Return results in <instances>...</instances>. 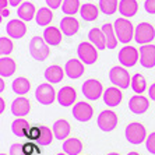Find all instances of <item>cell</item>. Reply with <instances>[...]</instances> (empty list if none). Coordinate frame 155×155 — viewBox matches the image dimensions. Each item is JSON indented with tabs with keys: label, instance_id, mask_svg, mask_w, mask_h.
I'll use <instances>...</instances> for the list:
<instances>
[{
	"label": "cell",
	"instance_id": "obj_1",
	"mask_svg": "<svg viewBox=\"0 0 155 155\" xmlns=\"http://www.w3.org/2000/svg\"><path fill=\"white\" fill-rule=\"evenodd\" d=\"M29 53L35 60L43 61L49 58V45L46 43V41L42 39L41 36H34L32 39L29 41Z\"/></svg>",
	"mask_w": 155,
	"mask_h": 155
},
{
	"label": "cell",
	"instance_id": "obj_2",
	"mask_svg": "<svg viewBox=\"0 0 155 155\" xmlns=\"http://www.w3.org/2000/svg\"><path fill=\"white\" fill-rule=\"evenodd\" d=\"M115 27V32H116V36L119 42L122 43H129L131 41V38L134 36V28H133V24L124 18H117L113 24Z\"/></svg>",
	"mask_w": 155,
	"mask_h": 155
},
{
	"label": "cell",
	"instance_id": "obj_3",
	"mask_svg": "<svg viewBox=\"0 0 155 155\" xmlns=\"http://www.w3.org/2000/svg\"><path fill=\"white\" fill-rule=\"evenodd\" d=\"M126 140L131 144H141L143 141L147 140V131H145V127L140 123H131L126 127Z\"/></svg>",
	"mask_w": 155,
	"mask_h": 155
},
{
	"label": "cell",
	"instance_id": "obj_4",
	"mask_svg": "<svg viewBox=\"0 0 155 155\" xmlns=\"http://www.w3.org/2000/svg\"><path fill=\"white\" fill-rule=\"evenodd\" d=\"M109 80L110 83L113 84L117 88H122V90H126L130 85V74L126 69L123 67H112L110 71H109Z\"/></svg>",
	"mask_w": 155,
	"mask_h": 155
},
{
	"label": "cell",
	"instance_id": "obj_5",
	"mask_svg": "<svg viewBox=\"0 0 155 155\" xmlns=\"http://www.w3.org/2000/svg\"><path fill=\"white\" fill-rule=\"evenodd\" d=\"M77 54H78L80 60L83 61L84 64H94L98 59V52L97 48L92 43L88 42H81L77 48Z\"/></svg>",
	"mask_w": 155,
	"mask_h": 155
},
{
	"label": "cell",
	"instance_id": "obj_6",
	"mask_svg": "<svg viewBox=\"0 0 155 155\" xmlns=\"http://www.w3.org/2000/svg\"><path fill=\"white\" fill-rule=\"evenodd\" d=\"M155 38V29L151 24L148 22H141L138 24L136 31H134V39L140 45H147Z\"/></svg>",
	"mask_w": 155,
	"mask_h": 155
},
{
	"label": "cell",
	"instance_id": "obj_7",
	"mask_svg": "<svg viewBox=\"0 0 155 155\" xmlns=\"http://www.w3.org/2000/svg\"><path fill=\"white\" fill-rule=\"evenodd\" d=\"M83 94L90 101H97L104 95L102 84L98 80H87L83 84Z\"/></svg>",
	"mask_w": 155,
	"mask_h": 155
},
{
	"label": "cell",
	"instance_id": "obj_8",
	"mask_svg": "<svg viewBox=\"0 0 155 155\" xmlns=\"http://www.w3.org/2000/svg\"><path fill=\"white\" fill-rule=\"evenodd\" d=\"M117 59H119L122 66L131 67V66H134L137 63V60H140V52H137V49L133 46H124L120 49Z\"/></svg>",
	"mask_w": 155,
	"mask_h": 155
},
{
	"label": "cell",
	"instance_id": "obj_9",
	"mask_svg": "<svg viewBox=\"0 0 155 155\" xmlns=\"http://www.w3.org/2000/svg\"><path fill=\"white\" fill-rule=\"evenodd\" d=\"M35 98L36 101L42 105H51L53 104L54 98H56V92H54L53 87L51 85V83L48 84H41L35 91Z\"/></svg>",
	"mask_w": 155,
	"mask_h": 155
},
{
	"label": "cell",
	"instance_id": "obj_10",
	"mask_svg": "<svg viewBox=\"0 0 155 155\" xmlns=\"http://www.w3.org/2000/svg\"><path fill=\"white\" fill-rule=\"evenodd\" d=\"M117 126V116L112 110H104L98 116V127L102 131H112Z\"/></svg>",
	"mask_w": 155,
	"mask_h": 155
},
{
	"label": "cell",
	"instance_id": "obj_11",
	"mask_svg": "<svg viewBox=\"0 0 155 155\" xmlns=\"http://www.w3.org/2000/svg\"><path fill=\"white\" fill-rule=\"evenodd\" d=\"M140 63L145 69L155 67V45L147 43L140 48Z\"/></svg>",
	"mask_w": 155,
	"mask_h": 155
},
{
	"label": "cell",
	"instance_id": "obj_12",
	"mask_svg": "<svg viewBox=\"0 0 155 155\" xmlns=\"http://www.w3.org/2000/svg\"><path fill=\"white\" fill-rule=\"evenodd\" d=\"M92 106L87 102H77L73 108V116L74 119L78 120V122H88L92 117Z\"/></svg>",
	"mask_w": 155,
	"mask_h": 155
},
{
	"label": "cell",
	"instance_id": "obj_13",
	"mask_svg": "<svg viewBox=\"0 0 155 155\" xmlns=\"http://www.w3.org/2000/svg\"><path fill=\"white\" fill-rule=\"evenodd\" d=\"M64 71L66 76L71 80H77L84 74V64L83 61L78 60V59H70L67 60L64 66Z\"/></svg>",
	"mask_w": 155,
	"mask_h": 155
},
{
	"label": "cell",
	"instance_id": "obj_14",
	"mask_svg": "<svg viewBox=\"0 0 155 155\" xmlns=\"http://www.w3.org/2000/svg\"><path fill=\"white\" fill-rule=\"evenodd\" d=\"M6 31H7V35L10 38H14V39H20L25 35L27 32V27L24 24L21 18H17V20H11L10 22L6 27Z\"/></svg>",
	"mask_w": 155,
	"mask_h": 155
},
{
	"label": "cell",
	"instance_id": "obj_15",
	"mask_svg": "<svg viewBox=\"0 0 155 155\" xmlns=\"http://www.w3.org/2000/svg\"><path fill=\"white\" fill-rule=\"evenodd\" d=\"M31 110V104L27 98L24 97H18L15 98L13 104H11V113L17 117H24L27 116Z\"/></svg>",
	"mask_w": 155,
	"mask_h": 155
},
{
	"label": "cell",
	"instance_id": "obj_16",
	"mask_svg": "<svg viewBox=\"0 0 155 155\" xmlns=\"http://www.w3.org/2000/svg\"><path fill=\"white\" fill-rule=\"evenodd\" d=\"M148 106H150L148 99L145 97H143V95H140V94L131 97V98H130V101H129L130 110H131L133 113H136V115L145 113V112H147V109H148Z\"/></svg>",
	"mask_w": 155,
	"mask_h": 155
},
{
	"label": "cell",
	"instance_id": "obj_17",
	"mask_svg": "<svg viewBox=\"0 0 155 155\" xmlns=\"http://www.w3.org/2000/svg\"><path fill=\"white\" fill-rule=\"evenodd\" d=\"M123 94L117 87H109L108 90L104 91V102L110 108H115L122 102Z\"/></svg>",
	"mask_w": 155,
	"mask_h": 155
},
{
	"label": "cell",
	"instance_id": "obj_18",
	"mask_svg": "<svg viewBox=\"0 0 155 155\" xmlns=\"http://www.w3.org/2000/svg\"><path fill=\"white\" fill-rule=\"evenodd\" d=\"M77 92L73 87H63L58 92V102L61 106H71L76 102Z\"/></svg>",
	"mask_w": 155,
	"mask_h": 155
},
{
	"label": "cell",
	"instance_id": "obj_19",
	"mask_svg": "<svg viewBox=\"0 0 155 155\" xmlns=\"http://www.w3.org/2000/svg\"><path fill=\"white\" fill-rule=\"evenodd\" d=\"M60 29L64 35L73 36V35H76V34L78 32L80 24H78V21H77L76 18H73L71 15H69V17H64L60 21Z\"/></svg>",
	"mask_w": 155,
	"mask_h": 155
},
{
	"label": "cell",
	"instance_id": "obj_20",
	"mask_svg": "<svg viewBox=\"0 0 155 155\" xmlns=\"http://www.w3.org/2000/svg\"><path fill=\"white\" fill-rule=\"evenodd\" d=\"M88 39H90V42L97 48L98 51L106 49V38H105V34L102 29L92 28L90 31V34H88Z\"/></svg>",
	"mask_w": 155,
	"mask_h": 155
},
{
	"label": "cell",
	"instance_id": "obj_21",
	"mask_svg": "<svg viewBox=\"0 0 155 155\" xmlns=\"http://www.w3.org/2000/svg\"><path fill=\"white\" fill-rule=\"evenodd\" d=\"M61 29L56 28V27H48L43 31V39L46 41L49 46H58L61 42Z\"/></svg>",
	"mask_w": 155,
	"mask_h": 155
},
{
	"label": "cell",
	"instance_id": "obj_22",
	"mask_svg": "<svg viewBox=\"0 0 155 155\" xmlns=\"http://www.w3.org/2000/svg\"><path fill=\"white\" fill-rule=\"evenodd\" d=\"M53 134L58 140H64L69 137L70 134V124L67 120L64 119H59L54 122L53 124Z\"/></svg>",
	"mask_w": 155,
	"mask_h": 155
},
{
	"label": "cell",
	"instance_id": "obj_23",
	"mask_svg": "<svg viewBox=\"0 0 155 155\" xmlns=\"http://www.w3.org/2000/svg\"><path fill=\"white\" fill-rule=\"evenodd\" d=\"M137 10H138V4L136 0H120L119 11L123 17L126 18L133 17V15H136Z\"/></svg>",
	"mask_w": 155,
	"mask_h": 155
},
{
	"label": "cell",
	"instance_id": "obj_24",
	"mask_svg": "<svg viewBox=\"0 0 155 155\" xmlns=\"http://www.w3.org/2000/svg\"><path fill=\"white\" fill-rule=\"evenodd\" d=\"M64 73L66 71H63V69L59 67V66H49V67L46 69V71H45V78H46L48 83L58 84L63 80Z\"/></svg>",
	"mask_w": 155,
	"mask_h": 155
},
{
	"label": "cell",
	"instance_id": "obj_25",
	"mask_svg": "<svg viewBox=\"0 0 155 155\" xmlns=\"http://www.w3.org/2000/svg\"><path fill=\"white\" fill-rule=\"evenodd\" d=\"M29 124L25 119L22 117H17L14 122L11 123V131L17 136V137H27L29 131Z\"/></svg>",
	"mask_w": 155,
	"mask_h": 155
},
{
	"label": "cell",
	"instance_id": "obj_26",
	"mask_svg": "<svg viewBox=\"0 0 155 155\" xmlns=\"http://www.w3.org/2000/svg\"><path fill=\"white\" fill-rule=\"evenodd\" d=\"M17 14H18V18H21L22 21H31L36 15L35 6L32 3H29V2H25V3H22L18 7Z\"/></svg>",
	"mask_w": 155,
	"mask_h": 155
},
{
	"label": "cell",
	"instance_id": "obj_27",
	"mask_svg": "<svg viewBox=\"0 0 155 155\" xmlns=\"http://www.w3.org/2000/svg\"><path fill=\"white\" fill-rule=\"evenodd\" d=\"M101 29L104 31L105 38H106V48L108 49H115L117 46V42H119L115 32V27L112 24H104V27Z\"/></svg>",
	"mask_w": 155,
	"mask_h": 155
},
{
	"label": "cell",
	"instance_id": "obj_28",
	"mask_svg": "<svg viewBox=\"0 0 155 155\" xmlns=\"http://www.w3.org/2000/svg\"><path fill=\"white\" fill-rule=\"evenodd\" d=\"M11 88H13V91H14L18 97H22V95H25L31 90V83H29L25 77H18V78H15L13 81Z\"/></svg>",
	"mask_w": 155,
	"mask_h": 155
},
{
	"label": "cell",
	"instance_id": "obj_29",
	"mask_svg": "<svg viewBox=\"0 0 155 155\" xmlns=\"http://www.w3.org/2000/svg\"><path fill=\"white\" fill-rule=\"evenodd\" d=\"M52 18H53V13H52V8L49 7H42L39 10L36 11V15H35V20H36V24L41 27H46L48 24H51Z\"/></svg>",
	"mask_w": 155,
	"mask_h": 155
},
{
	"label": "cell",
	"instance_id": "obj_30",
	"mask_svg": "<svg viewBox=\"0 0 155 155\" xmlns=\"http://www.w3.org/2000/svg\"><path fill=\"white\" fill-rule=\"evenodd\" d=\"M83 150V144L78 138H69L63 144V151L67 155H78Z\"/></svg>",
	"mask_w": 155,
	"mask_h": 155
},
{
	"label": "cell",
	"instance_id": "obj_31",
	"mask_svg": "<svg viewBox=\"0 0 155 155\" xmlns=\"http://www.w3.org/2000/svg\"><path fill=\"white\" fill-rule=\"evenodd\" d=\"M80 14H81L83 20H85V21H94V20L98 18V7L95 4H91V3L83 4L81 8H80Z\"/></svg>",
	"mask_w": 155,
	"mask_h": 155
},
{
	"label": "cell",
	"instance_id": "obj_32",
	"mask_svg": "<svg viewBox=\"0 0 155 155\" xmlns=\"http://www.w3.org/2000/svg\"><path fill=\"white\" fill-rule=\"evenodd\" d=\"M15 71V61L10 58H2L0 59V76L2 77H10Z\"/></svg>",
	"mask_w": 155,
	"mask_h": 155
},
{
	"label": "cell",
	"instance_id": "obj_33",
	"mask_svg": "<svg viewBox=\"0 0 155 155\" xmlns=\"http://www.w3.org/2000/svg\"><path fill=\"white\" fill-rule=\"evenodd\" d=\"M117 8H119L117 0H101V2H99V10H101L102 13H105L106 15L115 14Z\"/></svg>",
	"mask_w": 155,
	"mask_h": 155
},
{
	"label": "cell",
	"instance_id": "obj_34",
	"mask_svg": "<svg viewBox=\"0 0 155 155\" xmlns=\"http://www.w3.org/2000/svg\"><path fill=\"white\" fill-rule=\"evenodd\" d=\"M131 88H133V91L136 92V94H143L145 91V88H147V81H145V78L141 74H134L133 77H131Z\"/></svg>",
	"mask_w": 155,
	"mask_h": 155
},
{
	"label": "cell",
	"instance_id": "obj_35",
	"mask_svg": "<svg viewBox=\"0 0 155 155\" xmlns=\"http://www.w3.org/2000/svg\"><path fill=\"white\" fill-rule=\"evenodd\" d=\"M80 2L78 0H63L61 4V10L67 15H74L76 13L80 11Z\"/></svg>",
	"mask_w": 155,
	"mask_h": 155
},
{
	"label": "cell",
	"instance_id": "obj_36",
	"mask_svg": "<svg viewBox=\"0 0 155 155\" xmlns=\"http://www.w3.org/2000/svg\"><path fill=\"white\" fill-rule=\"evenodd\" d=\"M54 134L52 133V130L49 129V127L46 126H42L41 127V136L39 138H38V145H41V147H43V145H49L52 143V138H53Z\"/></svg>",
	"mask_w": 155,
	"mask_h": 155
},
{
	"label": "cell",
	"instance_id": "obj_37",
	"mask_svg": "<svg viewBox=\"0 0 155 155\" xmlns=\"http://www.w3.org/2000/svg\"><path fill=\"white\" fill-rule=\"evenodd\" d=\"M13 52V42L8 38H0V53L3 56H8Z\"/></svg>",
	"mask_w": 155,
	"mask_h": 155
},
{
	"label": "cell",
	"instance_id": "obj_38",
	"mask_svg": "<svg viewBox=\"0 0 155 155\" xmlns=\"http://www.w3.org/2000/svg\"><path fill=\"white\" fill-rule=\"evenodd\" d=\"M145 147H147L148 152L155 155V133H151L145 140Z\"/></svg>",
	"mask_w": 155,
	"mask_h": 155
},
{
	"label": "cell",
	"instance_id": "obj_39",
	"mask_svg": "<svg viewBox=\"0 0 155 155\" xmlns=\"http://www.w3.org/2000/svg\"><path fill=\"white\" fill-rule=\"evenodd\" d=\"M10 155H25V152H24V144L14 143L10 147Z\"/></svg>",
	"mask_w": 155,
	"mask_h": 155
},
{
	"label": "cell",
	"instance_id": "obj_40",
	"mask_svg": "<svg viewBox=\"0 0 155 155\" xmlns=\"http://www.w3.org/2000/svg\"><path fill=\"white\" fill-rule=\"evenodd\" d=\"M39 136H41V127L39 126H34V127H31V129H29L27 138H29V140H34V141H38Z\"/></svg>",
	"mask_w": 155,
	"mask_h": 155
},
{
	"label": "cell",
	"instance_id": "obj_41",
	"mask_svg": "<svg viewBox=\"0 0 155 155\" xmlns=\"http://www.w3.org/2000/svg\"><path fill=\"white\" fill-rule=\"evenodd\" d=\"M144 8L148 14H155V0H145Z\"/></svg>",
	"mask_w": 155,
	"mask_h": 155
},
{
	"label": "cell",
	"instance_id": "obj_42",
	"mask_svg": "<svg viewBox=\"0 0 155 155\" xmlns=\"http://www.w3.org/2000/svg\"><path fill=\"white\" fill-rule=\"evenodd\" d=\"M48 4V7L52 8V10H56L63 4V0H45Z\"/></svg>",
	"mask_w": 155,
	"mask_h": 155
},
{
	"label": "cell",
	"instance_id": "obj_43",
	"mask_svg": "<svg viewBox=\"0 0 155 155\" xmlns=\"http://www.w3.org/2000/svg\"><path fill=\"white\" fill-rule=\"evenodd\" d=\"M36 150V145L31 144V143H28V144H24V152H25V155H31L34 151Z\"/></svg>",
	"mask_w": 155,
	"mask_h": 155
},
{
	"label": "cell",
	"instance_id": "obj_44",
	"mask_svg": "<svg viewBox=\"0 0 155 155\" xmlns=\"http://www.w3.org/2000/svg\"><path fill=\"white\" fill-rule=\"evenodd\" d=\"M148 95H150V98H151L152 101H155V83L150 87V90H148Z\"/></svg>",
	"mask_w": 155,
	"mask_h": 155
},
{
	"label": "cell",
	"instance_id": "obj_45",
	"mask_svg": "<svg viewBox=\"0 0 155 155\" xmlns=\"http://www.w3.org/2000/svg\"><path fill=\"white\" fill-rule=\"evenodd\" d=\"M20 2H22V0H8L10 6H13V7H17L18 4H20Z\"/></svg>",
	"mask_w": 155,
	"mask_h": 155
},
{
	"label": "cell",
	"instance_id": "obj_46",
	"mask_svg": "<svg viewBox=\"0 0 155 155\" xmlns=\"http://www.w3.org/2000/svg\"><path fill=\"white\" fill-rule=\"evenodd\" d=\"M7 4H8V0H0V7H2V10H3V8H7Z\"/></svg>",
	"mask_w": 155,
	"mask_h": 155
},
{
	"label": "cell",
	"instance_id": "obj_47",
	"mask_svg": "<svg viewBox=\"0 0 155 155\" xmlns=\"http://www.w3.org/2000/svg\"><path fill=\"white\" fill-rule=\"evenodd\" d=\"M4 106H6V104H4V99L2 98V99H0V112L2 113L4 112Z\"/></svg>",
	"mask_w": 155,
	"mask_h": 155
},
{
	"label": "cell",
	"instance_id": "obj_48",
	"mask_svg": "<svg viewBox=\"0 0 155 155\" xmlns=\"http://www.w3.org/2000/svg\"><path fill=\"white\" fill-rule=\"evenodd\" d=\"M8 14H10V11H8L7 8H3V10H2V17H7Z\"/></svg>",
	"mask_w": 155,
	"mask_h": 155
},
{
	"label": "cell",
	"instance_id": "obj_49",
	"mask_svg": "<svg viewBox=\"0 0 155 155\" xmlns=\"http://www.w3.org/2000/svg\"><path fill=\"white\" fill-rule=\"evenodd\" d=\"M0 91H4V81L0 80Z\"/></svg>",
	"mask_w": 155,
	"mask_h": 155
},
{
	"label": "cell",
	"instance_id": "obj_50",
	"mask_svg": "<svg viewBox=\"0 0 155 155\" xmlns=\"http://www.w3.org/2000/svg\"><path fill=\"white\" fill-rule=\"evenodd\" d=\"M127 155H140V154H138V152H129V154H127Z\"/></svg>",
	"mask_w": 155,
	"mask_h": 155
},
{
	"label": "cell",
	"instance_id": "obj_51",
	"mask_svg": "<svg viewBox=\"0 0 155 155\" xmlns=\"http://www.w3.org/2000/svg\"><path fill=\"white\" fill-rule=\"evenodd\" d=\"M108 155H119V154H116V152H110V154H108Z\"/></svg>",
	"mask_w": 155,
	"mask_h": 155
},
{
	"label": "cell",
	"instance_id": "obj_52",
	"mask_svg": "<svg viewBox=\"0 0 155 155\" xmlns=\"http://www.w3.org/2000/svg\"><path fill=\"white\" fill-rule=\"evenodd\" d=\"M58 155H67V154H66V152H63V154H58Z\"/></svg>",
	"mask_w": 155,
	"mask_h": 155
},
{
	"label": "cell",
	"instance_id": "obj_53",
	"mask_svg": "<svg viewBox=\"0 0 155 155\" xmlns=\"http://www.w3.org/2000/svg\"><path fill=\"white\" fill-rule=\"evenodd\" d=\"M2 155H7V154H2Z\"/></svg>",
	"mask_w": 155,
	"mask_h": 155
}]
</instances>
